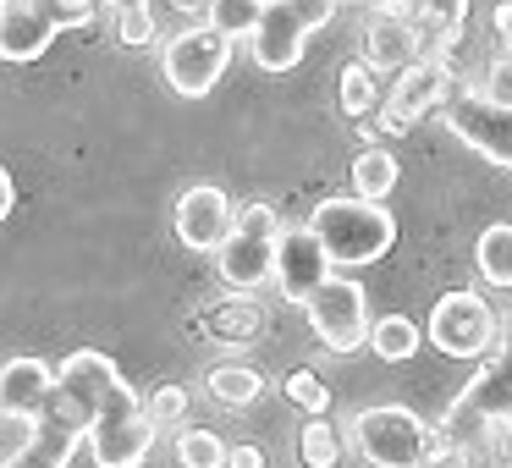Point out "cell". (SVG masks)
<instances>
[{
	"mask_svg": "<svg viewBox=\"0 0 512 468\" xmlns=\"http://www.w3.org/2000/svg\"><path fill=\"white\" fill-rule=\"evenodd\" d=\"M226 67H232V39L215 34L210 23H193L160 45V78L182 100H204L226 78Z\"/></svg>",
	"mask_w": 512,
	"mask_h": 468,
	"instance_id": "4",
	"label": "cell"
},
{
	"mask_svg": "<svg viewBox=\"0 0 512 468\" xmlns=\"http://www.w3.org/2000/svg\"><path fill=\"white\" fill-rule=\"evenodd\" d=\"M94 6H100V0H45V12L56 17V28H83V23H94Z\"/></svg>",
	"mask_w": 512,
	"mask_h": 468,
	"instance_id": "31",
	"label": "cell"
},
{
	"mask_svg": "<svg viewBox=\"0 0 512 468\" xmlns=\"http://www.w3.org/2000/svg\"><path fill=\"white\" fill-rule=\"evenodd\" d=\"M105 6H111L116 17H122V12H149V0H105Z\"/></svg>",
	"mask_w": 512,
	"mask_h": 468,
	"instance_id": "35",
	"label": "cell"
},
{
	"mask_svg": "<svg viewBox=\"0 0 512 468\" xmlns=\"http://www.w3.org/2000/svg\"><path fill=\"white\" fill-rule=\"evenodd\" d=\"M391 78L397 83H391L386 105H380V127H386V133H408L424 111H441V100L452 94V67H446V56H419L402 72H391Z\"/></svg>",
	"mask_w": 512,
	"mask_h": 468,
	"instance_id": "10",
	"label": "cell"
},
{
	"mask_svg": "<svg viewBox=\"0 0 512 468\" xmlns=\"http://www.w3.org/2000/svg\"><path fill=\"white\" fill-rule=\"evenodd\" d=\"M375 12H408V0H369Z\"/></svg>",
	"mask_w": 512,
	"mask_h": 468,
	"instance_id": "36",
	"label": "cell"
},
{
	"mask_svg": "<svg viewBox=\"0 0 512 468\" xmlns=\"http://www.w3.org/2000/svg\"><path fill=\"white\" fill-rule=\"evenodd\" d=\"M441 116L468 149H479L485 160H496V166L512 171V105H496V100H485L474 83H463V89H452L441 100Z\"/></svg>",
	"mask_w": 512,
	"mask_h": 468,
	"instance_id": "8",
	"label": "cell"
},
{
	"mask_svg": "<svg viewBox=\"0 0 512 468\" xmlns=\"http://www.w3.org/2000/svg\"><path fill=\"white\" fill-rule=\"evenodd\" d=\"M430 347H441L446 358H490L501 342V320L479 292H446L430 309Z\"/></svg>",
	"mask_w": 512,
	"mask_h": 468,
	"instance_id": "7",
	"label": "cell"
},
{
	"mask_svg": "<svg viewBox=\"0 0 512 468\" xmlns=\"http://www.w3.org/2000/svg\"><path fill=\"white\" fill-rule=\"evenodd\" d=\"M56 402V369L45 358H12L0 369V419H34Z\"/></svg>",
	"mask_w": 512,
	"mask_h": 468,
	"instance_id": "16",
	"label": "cell"
},
{
	"mask_svg": "<svg viewBox=\"0 0 512 468\" xmlns=\"http://www.w3.org/2000/svg\"><path fill=\"white\" fill-rule=\"evenodd\" d=\"M177 463L182 468H226V441L215 430H182L177 435Z\"/></svg>",
	"mask_w": 512,
	"mask_h": 468,
	"instance_id": "26",
	"label": "cell"
},
{
	"mask_svg": "<svg viewBox=\"0 0 512 468\" xmlns=\"http://www.w3.org/2000/svg\"><path fill=\"white\" fill-rule=\"evenodd\" d=\"M353 441L375 468H419L424 446H430V424H424L413 408L375 402V408H364L353 419Z\"/></svg>",
	"mask_w": 512,
	"mask_h": 468,
	"instance_id": "6",
	"label": "cell"
},
{
	"mask_svg": "<svg viewBox=\"0 0 512 468\" xmlns=\"http://www.w3.org/2000/svg\"><path fill=\"white\" fill-rule=\"evenodd\" d=\"M507 397H512V325L501 331V342H496V353L485 358V369H479V375L468 380L452 402H446L441 435L457 446V452H463V446L479 435V424L501 413V402H507Z\"/></svg>",
	"mask_w": 512,
	"mask_h": 468,
	"instance_id": "5",
	"label": "cell"
},
{
	"mask_svg": "<svg viewBox=\"0 0 512 468\" xmlns=\"http://www.w3.org/2000/svg\"><path fill=\"white\" fill-rule=\"evenodd\" d=\"M397 155H391V149H380V144H369L364 155L353 160V193L358 199H380L386 204L391 193H397Z\"/></svg>",
	"mask_w": 512,
	"mask_h": 468,
	"instance_id": "20",
	"label": "cell"
},
{
	"mask_svg": "<svg viewBox=\"0 0 512 468\" xmlns=\"http://www.w3.org/2000/svg\"><path fill=\"white\" fill-rule=\"evenodd\" d=\"M56 17L45 12V0H0V61H39L56 45Z\"/></svg>",
	"mask_w": 512,
	"mask_h": 468,
	"instance_id": "15",
	"label": "cell"
},
{
	"mask_svg": "<svg viewBox=\"0 0 512 468\" xmlns=\"http://www.w3.org/2000/svg\"><path fill=\"white\" fill-rule=\"evenodd\" d=\"M303 309H309L314 336H320L331 353H358V347L369 342V298H364V287H358V281L325 276Z\"/></svg>",
	"mask_w": 512,
	"mask_h": 468,
	"instance_id": "9",
	"label": "cell"
},
{
	"mask_svg": "<svg viewBox=\"0 0 512 468\" xmlns=\"http://www.w3.org/2000/svg\"><path fill=\"white\" fill-rule=\"evenodd\" d=\"M281 391H287V402H298L303 413H325V408H331V386H325L314 369H292V375L281 380Z\"/></svg>",
	"mask_w": 512,
	"mask_h": 468,
	"instance_id": "27",
	"label": "cell"
},
{
	"mask_svg": "<svg viewBox=\"0 0 512 468\" xmlns=\"http://www.w3.org/2000/svg\"><path fill=\"white\" fill-rule=\"evenodd\" d=\"M144 413H149L155 430H177V424L188 419V391L182 386H155V397L144 402Z\"/></svg>",
	"mask_w": 512,
	"mask_h": 468,
	"instance_id": "28",
	"label": "cell"
},
{
	"mask_svg": "<svg viewBox=\"0 0 512 468\" xmlns=\"http://www.w3.org/2000/svg\"><path fill=\"white\" fill-rule=\"evenodd\" d=\"M259 12H265V0H204V23L215 34H226L232 45L259 28Z\"/></svg>",
	"mask_w": 512,
	"mask_h": 468,
	"instance_id": "25",
	"label": "cell"
},
{
	"mask_svg": "<svg viewBox=\"0 0 512 468\" xmlns=\"http://www.w3.org/2000/svg\"><path fill=\"white\" fill-rule=\"evenodd\" d=\"M83 435H89V424H83L78 413L56 397V413H34L28 435L17 441V452L6 457L0 468H67Z\"/></svg>",
	"mask_w": 512,
	"mask_h": 468,
	"instance_id": "12",
	"label": "cell"
},
{
	"mask_svg": "<svg viewBox=\"0 0 512 468\" xmlns=\"http://www.w3.org/2000/svg\"><path fill=\"white\" fill-rule=\"evenodd\" d=\"M182 12H204V0H177Z\"/></svg>",
	"mask_w": 512,
	"mask_h": 468,
	"instance_id": "37",
	"label": "cell"
},
{
	"mask_svg": "<svg viewBox=\"0 0 512 468\" xmlns=\"http://www.w3.org/2000/svg\"><path fill=\"white\" fill-rule=\"evenodd\" d=\"M336 100H342V116H347V122H364V116L380 105V78L364 67V61H347V67H342V83H336Z\"/></svg>",
	"mask_w": 512,
	"mask_h": 468,
	"instance_id": "23",
	"label": "cell"
},
{
	"mask_svg": "<svg viewBox=\"0 0 512 468\" xmlns=\"http://www.w3.org/2000/svg\"><path fill=\"white\" fill-rule=\"evenodd\" d=\"M408 23L419 28L424 56H452L468 23V0H408Z\"/></svg>",
	"mask_w": 512,
	"mask_h": 468,
	"instance_id": "18",
	"label": "cell"
},
{
	"mask_svg": "<svg viewBox=\"0 0 512 468\" xmlns=\"http://www.w3.org/2000/svg\"><path fill=\"white\" fill-rule=\"evenodd\" d=\"M325 276H331V259H325L320 237H314L309 226H281L276 232V265H270V281L281 287V298L309 303Z\"/></svg>",
	"mask_w": 512,
	"mask_h": 468,
	"instance_id": "13",
	"label": "cell"
},
{
	"mask_svg": "<svg viewBox=\"0 0 512 468\" xmlns=\"http://www.w3.org/2000/svg\"><path fill=\"white\" fill-rule=\"evenodd\" d=\"M496 39H501V56L512 61V0H501V6H496Z\"/></svg>",
	"mask_w": 512,
	"mask_h": 468,
	"instance_id": "33",
	"label": "cell"
},
{
	"mask_svg": "<svg viewBox=\"0 0 512 468\" xmlns=\"http://www.w3.org/2000/svg\"><path fill=\"white\" fill-rule=\"evenodd\" d=\"M419 56H424V39H419V28L408 23V12H380L375 23L364 28V67L369 72H402Z\"/></svg>",
	"mask_w": 512,
	"mask_h": 468,
	"instance_id": "17",
	"label": "cell"
},
{
	"mask_svg": "<svg viewBox=\"0 0 512 468\" xmlns=\"http://www.w3.org/2000/svg\"><path fill=\"white\" fill-rule=\"evenodd\" d=\"M232 199H226V188H215V182H193L188 193L177 199V243L193 248V254H215L221 248V237L232 232Z\"/></svg>",
	"mask_w": 512,
	"mask_h": 468,
	"instance_id": "14",
	"label": "cell"
},
{
	"mask_svg": "<svg viewBox=\"0 0 512 468\" xmlns=\"http://www.w3.org/2000/svg\"><path fill=\"white\" fill-rule=\"evenodd\" d=\"M485 100H496V105H512V61L507 56H496L490 61V72H485V83H474Z\"/></svg>",
	"mask_w": 512,
	"mask_h": 468,
	"instance_id": "30",
	"label": "cell"
},
{
	"mask_svg": "<svg viewBox=\"0 0 512 468\" xmlns=\"http://www.w3.org/2000/svg\"><path fill=\"white\" fill-rule=\"evenodd\" d=\"M116 39H122L127 50L155 45V12H122L116 17Z\"/></svg>",
	"mask_w": 512,
	"mask_h": 468,
	"instance_id": "29",
	"label": "cell"
},
{
	"mask_svg": "<svg viewBox=\"0 0 512 468\" xmlns=\"http://www.w3.org/2000/svg\"><path fill=\"white\" fill-rule=\"evenodd\" d=\"M12 204H17V188H12V171L0 166V221L12 215Z\"/></svg>",
	"mask_w": 512,
	"mask_h": 468,
	"instance_id": "34",
	"label": "cell"
},
{
	"mask_svg": "<svg viewBox=\"0 0 512 468\" xmlns=\"http://www.w3.org/2000/svg\"><path fill=\"white\" fill-rule=\"evenodd\" d=\"M226 468H265L259 446H226Z\"/></svg>",
	"mask_w": 512,
	"mask_h": 468,
	"instance_id": "32",
	"label": "cell"
},
{
	"mask_svg": "<svg viewBox=\"0 0 512 468\" xmlns=\"http://www.w3.org/2000/svg\"><path fill=\"white\" fill-rule=\"evenodd\" d=\"M56 397L89 424L94 468H138L155 446V424L144 413V397L122 380V369L94 347H78L56 364Z\"/></svg>",
	"mask_w": 512,
	"mask_h": 468,
	"instance_id": "1",
	"label": "cell"
},
{
	"mask_svg": "<svg viewBox=\"0 0 512 468\" xmlns=\"http://www.w3.org/2000/svg\"><path fill=\"white\" fill-rule=\"evenodd\" d=\"M276 210H270L265 199L243 204V210L232 215V232L221 237V248H215V265H221V281L237 292H254L270 281V265H276Z\"/></svg>",
	"mask_w": 512,
	"mask_h": 468,
	"instance_id": "3",
	"label": "cell"
},
{
	"mask_svg": "<svg viewBox=\"0 0 512 468\" xmlns=\"http://www.w3.org/2000/svg\"><path fill=\"white\" fill-rule=\"evenodd\" d=\"M314 28L303 23V12L292 6V0H265V12H259V28L248 34V56H254L259 72H270V78H281V72H292L303 61V45H309Z\"/></svg>",
	"mask_w": 512,
	"mask_h": 468,
	"instance_id": "11",
	"label": "cell"
},
{
	"mask_svg": "<svg viewBox=\"0 0 512 468\" xmlns=\"http://www.w3.org/2000/svg\"><path fill=\"white\" fill-rule=\"evenodd\" d=\"M419 325L413 320H402V314H386V320H375L369 325V342L364 347H375L380 358H386V364H402V358H413L419 353Z\"/></svg>",
	"mask_w": 512,
	"mask_h": 468,
	"instance_id": "24",
	"label": "cell"
},
{
	"mask_svg": "<svg viewBox=\"0 0 512 468\" xmlns=\"http://www.w3.org/2000/svg\"><path fill=\"white\" fill-rule=\"evenodd\" d=\"M309 232L320 237L331 265H375V259H386L391 243H397V215L380 199L347 193V199H325L320 210L309 215Z\"/></svg>",
	"mask_w": 512,
	"mask_h": 468,
	"instance_id": "2",
	"label": "cell"
},
{
	"mask_svg": "<svg viewBox=\"0 0 512 468\" xmlns=\"http://www.w3.org/2000/svg\"><path fill=\"white\" fill-rule=\"evenodd\" d=\"M342 457H347L342 430H336L325 413H309L303 430H298V463L303 468H342Z\"/></svg>",
	"mask_w": 512,
	"mask_h": 468,
	"instance_id": "19",
	"label": "cell"
},
{
	"mask_svg": "<svg viewBox=\"0 0 512 468\" xmlns=\"http://www.w3.org/2000/svg\"><path fill=\"white\" fill-rule=\"evenodd\" d=\"M496 419H512V397H507V402H501V413H496Z\"/></svg>",
	"mask_w": 512,
	"mask_h": 468,
	"instance_id": "38",
	"label": "cell"
},
{
	"mask_svg": "<svg viewBox=\"0 0 512 468\" xmlns=\"http://www.w3.org/2000/svg\"><path fill=\"white\" fill-rule=\"evenodd\" d=\"M474 265L490 287H512V221H496L479 232L474 243Z\"/></svg>",
	"mask_w": 512,
	"mask_h": 468,
	"instance_id": "21",
	"label": "cell"
},
{
	"mask_svg": "<svg viewBox=\"0 0 512 468\" xmlns=\"http://www.w3.org/2000/svg\"><path fill=\"white\" fill-rule=\"evenodd\" d=\"M204 386H210V397L221 402V408H248V402L265 391V375L248 364H215L210 375H204Z\"/></svg>",
	"mask_w": 512,
	"mask_h": 468,
	"instance_id": "22",
	"label": "cell"
}]
</instances>
